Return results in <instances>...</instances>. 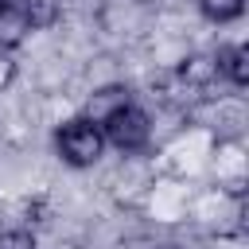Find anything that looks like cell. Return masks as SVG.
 Listing matches in <instances>:
<instances>
[{
  "label": "cell",
  "instance_id": "9c48e42d",
  "mask_svg": "<svg viewBox=\"0 0 249 249\" xmlns=\"http://www.w3.org/2000/svg\"><path fill=\"white\" fill-rule=\"evenodd\" d=\"M16 74H19V66H16V58L8 54V51H0V93L16 82Z\"/></svg>",
  "mask_w": 249,
  "mask_h": 249
},
{
  "label": "cell",
  "instance_id": "ba28073f",
  "mask_svg": "<svg viewBox=\"0 0 249 249\" xmlns=\"http://www.w3.org/2000/svg\"><path fill=\"white\" fill-rule=\"evenodd\" d=\"M0 249H39V241H35L31 230L8 226V230H0Z\"/></svg>",
  "mask_w": 249,
  "mask_h": 249
},
{
  "label": "cell",
  "instance_id": "7c38bea8",
  "mask_svg": "<svg viewBox=\"0 0 249 249\" xmlns=\"http://www.w3.org/2000/svg\"><path fill=\"white\" fill-rule=\"evenodd\" d=\"M109 4H140V0H109Z\"/></svg>",
  "mask_w": 249,
  "mask_h": 249
},
{
  "label": "cell",
  "instance_id": "5bb4252c",
  "mask_svg": "<svg viewBox=\"0 0 249 249\" xmlns=\"http://www.w3.org/2000/svg\"><path fill=\"white\" fill-rule=\"evenodd\" d=\"M206 249H214V245H206Z\"/></svg>",
  "mask_w": 249,
  "mask_h": 249
},
{
  "label": "cell",
  "instance_id": "7a4b0ae2",
  "mask_svg": "<svg viewBox=\"0 0 249 249\" xmlns=\"http://www.w3.org/2000/svg\"><path fill=\"white\" fill-rule=\"evenodd\" d=\"M101 136H105V148H117L121 156H136L152 140V117L132 101V105H124L121 113H113L101 124Z\"/></svg>",
  "mask_w": 249,
  "mask_h": 249
},
{
  "label": "cell",
  "instance_id": "3957f363",
  "mask_svg": "<svg viewBox=\"0 0 249 249\" xmlns=\"http://www.w3.org/2000/svg\"><path fill=\"white\" fill-rule=\"evenodd\" d=\"M124 105H132V89H128L124 82H105V86H97V89L89 93L82 117H89L93 124H105V121H109L113 113H121Z\"/></svg>",
  "mask_w": 249,
  "mask_h": 249
},
{
  "label": "cell",
  "instance_id": "5b68a950",
  "mask_svg": "<svg viewBox=\"0 0 249 249\" xmlns=\"http://www.w3.org/2000/svg\"><path fill=\"white\" fill-rule=\"evenodd\" d=\"M214 58H218V78H226L233 89H245L249 86V47L245 43L222 47Z\"/></svg>",
  "mask_w": 249,
  "mask_h": 249
},
{
  "label": "cell",
  "instance_id": "8fae6325",
  "mask_svg": "<svg viewBox=\"0 0 249 249\" xmlns=\"http://www.w3.org/2000/svg\"><path fill=\"white\" fill-rule=\"evenodd\" d=\"M58 249H86V245H78V241H62Z\"/></svg>",
  "mask_w": 249,
  "mask_h": 249
},
{
  "label": "cell",
  "instance_id": "6da1fadb",
  "mask_svg": "<svg viewBox=\"0 0 249 249\" xmlns=\"http://www.w3.org/2000/svg\"><path fill=\"white\" fill-rule=\"evenodd\" d=\"M54 152L62 163L70 167H93L101 163L105 156V136H101V124H93L89 117H70L54 128Z\"/></svg>",
  "mask_w": 249,
  "mask_h": 249
},
{
  "label": "cell",
  "instance_id": "30bf717a",
  "mask_svg": "<svg viewBox=\"0 0 249 249\" xmlns=\"http://www.w3.org/2000/svg\"><path fill=\"white\" fill-rule=\"evenodd\" d=\"M148 249H183V245H179V241H152Z\"/></svg>",
  "mask_w": 249,
  "mask_h": 249
},
{
  "label": "cell",
  "instance_id": "52a82bcc",
  "mask_svg": "<svg viewBox=\"0 0 249 249\" xmlns=\"http://www.w3.org/2000/svg\"><path fill=\"white\" fill-rule=\"evenodd\" d=\"M210 23H233L245 16V0H195Z\"/></svg>",
  "mask_w": 249,
  "mask_h": 249
},
{
  "label": "cell",
  "instance_id": "4fadbf2b",
  "mask_svg": "<svg viewBox=\"0 0 249 249\" xmlns=\"http://www.w3.org/2000/svg\"><path fill=\"white\" fill-rule=\"evenodd\" d=\"M4 4H12V0H0V8H4Z\"/></svg>",
  "mask_w": 249,
  "mask_h": 249
},
{
  "label": "cell",
  "instance_id": "277c9868",
  "mask_svg": "<svg viewBox=\"0 0 249 249\" xmlns=\"http://www.w3.org/2000/svg\"><path fill=\"white\" fill-rule=\"evenodd\" d=\"M175 74H179L183 86H191V89H206V86L218 82V58L206 54V51H195V54H187V58L179 62Z\"/></svg>",
  "mask_w": 249,
  "mask_h": 249
},
{
  "label": "cell",
  "instance_id": "8992f818",
  "mask_svg": "<svg viewBox=\"0 0 249 249\" xmlns=\"http://www.w3.org/2000/svg\"><path fill=\"white\" fill-rule=\"evenodd\" d=\"M31 35V23H27V16H23V8L12 0V4H4L0 8V51H16L23 39Z\"/></svg>",
  "mask_w": 249,
  "mask_h": 249
}]
</instances>
